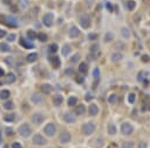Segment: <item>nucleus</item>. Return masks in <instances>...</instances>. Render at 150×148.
Masks as SVG:
<instances>
[{"mask_svg":"<svg viewBox=\"0 0 150 148\" xmlns=\"http://www.w3.org/2000/svg\"><path fill=\"white\" fill-rule=\"evenodd\" d=\"M4 75H5V71H4L3 68H0V77H3Z\"/></svg>","mask_w":150,"mask_h":148,"instance_id":"obj_54","label":"nucleus"},{"mask_svg":"<svg viewBox=\"0 0 150 148\" xmlns=\"http://www.w3.org/2000/svg\"><path fill=\"white\" fill-rule=\"evenodd\" d=\"M76 81L79 82L80 84H81V83H82V82H83V79H82V78H80V77H77V78H76Z\"/></svg>","mask_w":150,"mask_h":148,"instance_id":"obj_56","label":"nucleus"},{"mask_svg":"<svg viewBox=\"0 0 150 148\" xmlns=\"http://www.w3.org/2000/svg\"><path fill=\"white\" fill-rule=\"evenodd\" d=\"M134 142L132 141H126L122 143V148H134Z\"/></svg>","mask_w":150,"mask_h":148,"instance_id":"obj_35","label":"nucleus"},{"mask_svg":"<svg viewBox=\"0 0 150 148\" xmlns=\"http://www.w3.org/2000/svg\"><path fill=\"white\" fill-rule=\"evenodd\" d=\"M75 106H76V107H75V114L76 115H81L86 112V106L83 105V104H77V105H75Z\"/></svg>","mask_w":150,"mask_h":148,"instance_id":"obj_15","label":"nucleus"},{"mask_svg":"<svg viewBox=\"0 0 150 148\" xmlns=\"http://www.w3.org/2000/svg\"><path fill=\"white\" fill-rule=\"evenodd\" d=\"M121 35H122L123 39L128 40L129 37H130V30H129L127 27H122L121 28Z\"/></svg>","mask_w":150,"mask_h":148,"instance_id":"obj_22","label":"nucleus"},{"mask_svg":"<svg viewBox=\"0 0 150 148\" xmlns=\"http://www.w3.org/2000/svg\"><path fill=\"white\" fill-rule=\"evenodd\" d=\"M12 130H11V128H6V134L7 135H12Z\"/></svg>","mask_w":150,"mask_h":148,"instance_id":"obj_50","label":"nucleus"},{"mask_svg":"<svg viewBox=\"0 0 150 148\" xmlns=\"http://www.w3.org/2000/svg\"><path fill=\"white\" fill-rule=\"evenodd\" d=\"M87 70H88V65H87V63H80L79 64V71L81 73H86L87 72Z\"/></svg>","mask_w":150,"mask_h":148,"instance_id":"obj_28","label":"nucleus"},{"mask_svg":"<svg viewBox=\"0 0 150 148\" xmlns=\"http://www.w3.org/2000/svg\"><path fill=\"white\" fill-rule=\"evenodd\" d=\"M79 61H80V54H75L73 57L71 58L72 63H76V62H79Z\"/></svg>","mask_w":150,"mask_h":148,"instance_id":"obj_41","label":"nucleus"},{"mask_svg":"<svg viewBox=\"0 0 150 148\" xmlns=\"http://www.w3.org/2000/svg\"><path fill=\"white\" fill-rule=\"evenodd\" d=\"M1 18L3 19H0V21L4 22L5 24H7V26H9L12 28L18 27V22H16L15 18H13V16H5V15H3Z\"/></svg>","mask_w":150,"mask_h":148,"instance_id":"obj_4","label":"nucleus"},{"mask_svg":"<svg viewBox=\"0 0 150 148\" xmlns=\"http://www.w3.org/2000/svg\"><path fill=\"white\" fill-rule=\"evenodd\" d=\"M88 113L89 115H96L98 113V107L97 105H95V104H90V106H89L88 109Z\"/></svg>","mask_w":150,"mask_h":148,"instance_id":"obj_18","label":"nucleus"},{"mask_svg":"<svg viewBox=\"0 0 150 148\" xmlns=\"http://www.w3.org/2000/svg\"><path fill=\"white\" fill-rule=\"evenodd\" d=\"M4 107H5L6 110H9V111H11V110L14 107V104H13L12 102H5V104H4Z\"/></svg>","mask_w":150,"mask_h":148,"instance_id":"obj_37","label":"nucleus"},{"mask_svg":"<svg viewBox=\"0 0 150 148\" xmlns=\"http://www.w3.org/2000/svg\"><path fill=\"white\" fill-rule=\"evenodd\" d=\"M63 102V97L61 94H55V96L53 97V104L55 106H60Z\"/></svg>","mask_w":150,"mask_h":148,"instance_id":"obj_17","label":"nucleus"},{"mask_svg":"<svg viewBox=\"0 0 150 148\" xmlns=\"http://www.w3.org/2000/svg\"><path fill=\"white\" fill-rule=\"evenodd\" d=\"M72 72H73V69H66V73H68V75H71Z\"/></svg>","mask_w":150,"mask_h":148,"instance_id":"obj_55","label":"nucleus"},{"mask_svg":"<svg viewBox=\"0 0 150 148\" xmlns=\"http://www.w3.org/2000/svg\"><path fill=\"white\" fill-rule=\"evenodd\" d=\"M114 35L111 32H108L106 35H104V37H103V42H106V43H108V42H110V41H113L114 40Z\"/></svg>","mask_w":150,"mask_h":148,"instance_id":"obj_25","label":"nucleus"},{"mask_svg":"<svg viewBox=\"0 0 150 148\" xmlns=\"http://www.w3.org/2000/svg\"><path fill=\"white\" fill-rule=\"evenodd\" d=\"M43 24L46 26V27H51L53 24V21H54V15L52 13H47L45 16H43Z\"/></svg>","mask_w":150,"mask_h":148,"instance_id":"obj_11","label":"nucleus"},{"mask_svg":"<svg viewBox=\"0 0 150 148\" xmlns=\"http://www.w3.org/2000/svg\"><path fill=\"white\" fill-rule=\"evenodd\" d=\"M135 7H136V3H135L134 0H129L128 1V9L129 11H132Z\"/></svg>","mask_w":150,"mask_h":148,"instance_id":"obj_39","label":"nucleus"},{"mask_svg":"<svg viewBox=\"0 0 150 148\" xmlns=\"http://www.w3.org/2000/svg\"><path fill=\"white\" fill-rule=\"evenodd\" d=\"M49 61H51V63L53 64V67L54 68H59L60 67V64H61L60 58H59L58 56H52V57H49Z\"/></svg>","mask_w":150,"mask_h":148,"instance_id":"obj_20","label":"nucleus"},{"mask_svg":"<svg viewBox=\"0 0 150 148\" xmlns=\"http://www.w3.org/2000/svg\"><path fill=\"white\" fill-rule=\"evenodd\" d=\"M31 102L34 105H38V104L42 103V96L39 93V92H33L31 94Z\"/></svg>","mask_w":150,"mask_h":148,"instance_id":"obj_12","label":"nucleus"},{"mask_svg":"<svg viewBox=\"0 0 150 148\" xmlns=\"http://www.w3.org/2000/svg\"><path fill=\"white\" fill-rule=\"evenodd\" d=\"M116 100H117V96L115 93H111L110 96L108 97V102L110 104H114V103H116Z\"/></svg>","mask_w":150,"mask_h":148,"instance_id":"obj_34","label":"nucleus"},{"mask_svg":"<svg viewBox=\"0 0 150 148\" xmlns=\"http://www.w3.org/2000/svg\"><path fill=\"white\" fill-rule=\"evenodd\" d=\"M11 148H22V145L20 143V142H13Z\"/></svg>","mask_w":150,"mask_h":148,"instance_id":"obj_43","label":"nucleus"},{"mask_svg":"<svg viewBox=\"0 0 150 148\" xmlns=\"http://www.w3.org/2000/svg\"><path fill=\"white\" fill-rule=\"evenodd\" d=\"M19 5H20V7H21L22 9L27 8L28 7V0H19Z\"/></svg>","mask_w":150,"mask_h":148,"instance_id":"obj_36","label":"nucleus"},{"mask_svg":"<svg viewBox=\"0 0 150 148\" xmlns=\"http://www.w3.org/2000/svg\"><path fill=\"white\" fill-rule=\"evenodd\" d=\"M58 48H59V47H58V44H56V43H52V44L49 45V52L54 54V53L58 52Z\"/></svg>","mask_w":150,"mask_h":148,"instance_id":"obj_38","label":"nucleus"},{"mask_svg":"<svg viewBox=\"0 0 150 148\" xmlns=\"http://www.w3.org/2000/svg\"><path fill=\"white\" fill-rule=\"evenodd\" d=\"M134 132V126L129 122H123L121 125V133L123 135H130V134Z\"/></svg>","mask_w":150,"mask_h":148,"instance_id":"obj_6","label":"nucleus"},{"mask_svg":"<svg viewBox=\"0 0 150 148\" xmlns=\"http://www.w3.org/2000/svg\"><path fill=\"white\" fill-rule=\"evenodd\" d=\"M63 121L67 124H74L76 121V114L74 112H66L63 114Z\"/></svg>","mask_w":150,"mask_h":148,"instance_id":"obj_10","label":"nucleus"},{"mask_svg":"<svg viewBox=\"0 0 150 148\" xmlns=\"http://www.w3.org/2000/svg\"><path fill=\"white\" fill-rule=\"evenodd\" d=\"M7 35L6 33V30H4V29H0V39H3V37H5Z\"/></svg>","mask_w":150,"mask_h":148,"instance_id":"obj_46","label":"nucleus"},{"mask_svg":"<svg viewBox=\"0 0 150 148\" xmlns=\"http://www.w3.org/2000/svg\"><path fill=\"white\" fill-rule=\"evenodd\" d=\"M4 120L6 122H13L15 120V114L14 113H7V114L4 115Z\"/></svg>","mask_w":150,"mask_h":148,"instance_id":"obj_21","label":"nucleus"},{"mask_svg":"<svg viewBox=\"0 0 150 148\" xmlns=\"http://www.w3.org/2000/svg\"><path fill=\"white\" fill-rule=\"evenodd\" d=\"M3 3L5 4V5H11V4H12V0H3Z\"/></svg>","mask_w":150,"mask_h":148,"instance_id":"obj_51","label":"nucleus"},{"mask_svg":"<svg viewBox=\"0 0 150 148\" xmlns=\"http://www.w3.org/2000/svg\"><path fill=\"white\" fill-rule=\"evenodd\" d=\"M88 36H89V39H90V40H94V39H96V36H97V35H96V34H94V33H92V34H89Z\"/></svg>","mask_w":150,"mask_h":148,"instance_id":"obj_49","label":"nucleus"},{"mask_svg":"<svg viewBox=\"0 0 150 148\" xmlns=\"http://www.w3.org/2000/svg\"><path fill=\"white\" fill-rule=\"evenodd\" d=\"M128 100H129V103H130V104H134L135 100H136V94H135V93H130L128 96Z\"/></svg>","mask_w":150,"mask_h":148,"instance_id":"obj_40","label":"nucleus"},{"mask_svg":"<svg viewBox=\"0 0 150 148\" xmlns=\"http://www.w3.org/2000/svg\"><path fill=\"white\" fill-rule=\"evenodd\" d=\"M71 139H72L71 133L67 132V131H64V132H62V133L60 134V136H59V142H60L61 145H66L68 142H71Z\"/></svg>","mask_w":150,"mask_h":148,"instance_id":"obj_9","label":"nucleus"},{"mask_svg":"<svg viewBox=\"0 0 150 148\" xmlns=\"http://www.w3.org/2000/svg\"><path fill=\"white\" fill-rule=\"evenodd\" d=\"M0 143H1V133H0Z\"/></svg>","mask_w":150,"mask_h":148,"instance_id":"obj_57","label":"nucleus"},{"mask_svg":"<svg viewBox=\"0 0 150 148\" xmlns=\"http://www.w3.org/2000/svg\"><path fill=\"white\" fill-rule=\"evenodd\" d=\"M80 24H81V27H83L85 29L90 27V24H92V20H90V16L87 14H83L80 16Z\"/></svg>","mask_w":150,"mask_h":148,"instance_id":"obj_7","label":"nucleus"},{"mask_svg":"<svg viewBox=\"0 0 150 148\" xmlns=\"http://www.w3.org/2000/svg\"><path fill=\"white\" fill-rule=\"evenodd\" d=\"M40 90H41V92L45 94H49L51 92H52L53 88H52V85H49V84H42L41 86H40Z\"/></svg>","mask_w":150,"mask_h":148,"instance_id":"obj_14","label":"nucleus"},{"mask_svg":"<svg viewBox=\"0 0 150 148\" xmlns=\"http://www.w3.org/2000/svg\"><path fill=\"white\" fill-rule=\"evenodd\" d=\"M32 142L37 146H45L47 143V139H45V136L38 133V134H34L33 139H32Z\"/></svg>","mask_w":150,"mask_h":148,"instance_id":"obj_5","label":"nucleus"},{"mask_svg":"<svg viewBox=\"0 0 150 148\" xmlns=\"http://www.w3.org/2000/svg\"><path fill=\"white\" fill-rule=\"evenodd\" d=\"M71 53H72L71 44H64L63 48H62V55H63V56H67V55H69Z\"/></svg>","mask_w":150,"mask_h":148,"instance_id":"obj_26","label":"nucleus"},{"mask_svg":"<svg viewBox=\"0 0 150 148\" xmlns=\"http://www.w3.org/2000/svg\"><path fill=\"white\" fill-rule=\"evenodd\" d=\"M142 61H143V62H149L150 57L148 56V55H142Z\"/></svg>","mask_w":150,"mask_h":148,"instance_id":"obj_47","label":"nucleus"},{"mask_svg":"<svg viewBox=\"0 0 150 148\" xmlns=\"http://www.w3.org/2000/svg\"><path fill=\"white\" fill-rule=\"evenodd\" d=\"M31 120L34 125H41L43 122V120H45V115L42 113H40V112H37L31 117Z\"/></svg>","mask_w":150,"mask_h":148,"instance_id":"obj_8","label":"nucleus"},{"mask_svg":"<svg viewBox=\"0 0 150 148\" xmlns=\"http://www.w3.org/2000/svg\"><path fill=\"white\" fill-rule=\"evenodd\" d=\"M9 94H11V92L8 90H1V92H0V99H4V100L8 99Z\"/></svg>","mask_w":150,"mask_h":148,"instance_id":"obj_27","label":"nucleus"},{"mask_svg":"<svg viewBox=\"0 0 150 148\" xmlns=\"http://www.w3.org/2000/svg\"><path fill=\"white\" fill-rule=\"evenodd\" d=\"M43 133L46 134L48 138H52V136L55 135L56 133V126L55 124H53V122H48L46 126L43 127Z\"/></svg>","mask_w":150,"mask_h":148,"instance_id":"obj_3","label":"nucleus"},{"mask_svg":"<svg viewBox=\"0 0 150 148\" xmlns=\"http://www.w3.org/2000/svg\"><path fill=\"white\" fill-rule=\"evenodd\" d=\"M76 103H77V98H76V97H74V96L69 97L68 100H67V104L69 106H75V105H76Z\"/></svg>","mask_w":150,"mask_h":148,"instance_id":"obj_29","label":"nucleus"},{"mask_svg":"<svg viewBox=\"0 0 150 148\" xmlns=\"http://www.w3.org/2000/svg\"><path fill=\"white\" fill-rule=\"evenodd\" d=\"M5 61H6L7 63H9V65H11V64L13 63V60H12V58H6V60H5Z\"/></svg>","mask_w":150,"mask_h":148,"instance_id":"obj_53","label":"nucleus"},{"mask_svg":"<svg viewBox=\"0 0 150 148\" xmlns=\"http://www.w3.org/2000/svg\"><path fill=\"white\" fill-rule=\"evenodd\" d=\"M18 132L22 138H28V136L32 134V127L29 126L27 122H24V124H21L19 126Z\"/></svg>","mask_w":150,"mask_h":148,"instance_id":"obj_1","label":"nucleus"},{"mask_svg":"<svg viewBox=\"0 0 150 148\" xmlns=\"http://www.w3.org/2000/svg\"><path fill=\"white\" fill-rule=\"evenodd\" d=\"M147 147H148V145L145 141H141L138 143V148H147Z\"/></svg>","mask_w":150,"mask_h":148,"instance_id":"obj_45","label":"nucleus"},{"mask_svg":"<svg viewBox=\"0 0 150 148\" xmlns=\"http://www.w3.org/2000/svg\"><path fill=\"white\" fill-rule=\"evenodd\" d=\"M79 35H80L79 28H77L76 26L71 27V29H69V37H71V39H75V37H77Z\"/></svg>","mask_w":150,"mask_h":148,"instance_id":"obj_13","label":"nucleus"},{"mask_svg":"<svg viewBox=\"0 0 150 148\" xmlns=\"http://www.w3.org/2000/svg\"><path fill=\"white\" fill-rule=\"evenodd\" d=\"M0 50L1 52H5V53H8L11 50V47H9L7 43H1L0 44Z\"/></svg>","mask_w":150,"mask_h":148,"instance_id":"obj_31","label":"nucleus"},{"mask_svg":"<svg viewBox=\"0 0 150 148\" xmlns=\"http://www.w3.org/2000/svg\"><path fill=\"white\" fill-rule=\"evenodd\" d=\"M37 37L39 39V41H41V42H45V41H47V35L45 33H40V34H38L37 35Z\"/></svg>","mask_w":150,"mask_h":148,"instance_id":"obj_33","label":"nucleus"},{"mask_svg":"<svg viewBox=\"0 0 150 148\" xmlns=\"http://www.w3.org/2000/svg\"><path fill=\"white\" fill-rule=\"evenodd\" d=\"M95 0H86V3H87V6L88 7H90L93 5V3H94Z\"/></svg>","mask_w":150,"mask_h":148,"instance_id":"obj_48","label":"nucleus"},{"mask_svg":"<svg viewBox=\"0 0 150 148\" xmlns=\"http://www.w3.org/2000/svg\"><path fill=\"white\" fill-rule=\"evenodd\" d=\"M37 35H38V34L35 33L34 30H32V29L27 30V36H28V39H31V40L37 39Z\"/></svg>","mask_w":150,"mask_h":148,"instance_id":"obj_32","label":"nucleus"},{"mask_svg":"<svg viewBox=\"0 0 150 148\" xmlns=\"http://www.w3.org/2000/svg\"><path fill=\"white\" fill-rule=\"evenodd\" d=\"M38 58V54L37 53H32V54L27 55V61L28 62H35Z\"/></svg>","mask_w":150,"mask_h":148,"instance_id":"obj_30","label":"nucleus"},{"mask_svg":"<svg viewBox=\"0 0 150 148\" xmlns=\"http://www.w3.org/2000/svg\"><path fill=\"white\" fill-rule=\"evenodd\" d=\"M98 76H100V70H98V68H95L93 70V77L94 78H98Z\"/></svg>","mask_w":150,"mask_h":148,"instance_id":"obj_42","label":"nucleus"},{"mask_svg":"<svg viewBox=\"0 0 150 148\" xmlns=\"http://www.w3.org/2000/svg\"><path fill=\"white\" fill-rule=\"evenodd\" d=\"M16 81V77L14 73H7L6 76V83H8V84H12V83H14V82Z\"/></svg>","mask_w":150,"mask_h":148,"instance_id":"obj_24","label":"nucleus"},{"mask_svg":"<svg viewBox=\"0 0 150 148\" xmlns=\"http://www.w3.org/2000/svg\"><path fill=\"white\" fill-rule=\"evenodd\" d=\"M20 44L24 47V48L26 49H32L34 48V44L32 42H28L27 40H25V39H20Z\"/></svg>","mask_w":150,"mask_h":148,"instance_id":"obj_19","label":"nucleus"},{"mask_svg":"<svg viewBox=\"0 0 150 148\" xmlns=\"http://www.w3.org/2000/svg\"><path fill=\"white\" fill-rule=\"evenodd\" d=\"M108 133L110 134V135H114V134H116L117 130H116V126L114 125V122H109L108 124Z\"/></svg>","mask_w":150,"mask_h":148,"instance_id":"obj_23","label":"nucleus"},{"mask_svg":"<svg viewBox=\"0 0 150 148\" xmlns=\"http://www.w3.org/2000/svg\"><path fill=\"white\" fill-rule=\"evenodd\" d=\"M15 34H11V35H8V36H7V40H8L9 42H13V41H14V40H15Z\"/></svg>","mask_w":150,"mask_h":148,"instance_id":"obj_44","label":"nucleus"},{"mask_svg":"<svg viewBox=\"0 0 150 148\" xmlns=\"http://www.w3.org/2000/svg\"><path fill=\"white\" fill-rule=\"evenodd\" d=\"M95 130H96V125L94 122H86L81 127L83 135H90V134H93L95 132Z\"/></svg>","mask_w":150,"mask_h":148,"instance_id":"obj_2","label":"nucleus"},{"mask_svg":"<svg viewBox=\"0 0 150 148\" xmlns=\"http://www.w3.org/2000/svg\"><path fill=\"white\" fill-rule=\"evenodd\" d=\"M96 50H97V44H94L92 47V52H96Z\"/></svg>","mask_w":150,"mask_h":148,"instance_id":"obj_52","label":"nucleus"},{"mask_svg":"<svg viewBox=\"0 0 150 148\" xmlns=\"http://www.w3.org/2000/svg\"><path fill=\"white\" fill-rule=\"evenodd\" d=\"M111 61L113 62H120V61L123 58V54L122 53H120V52H115L111 54Z\"/></svg>","mask_w":150,"mask_h":148,"instance_id":"obj_16","label":"nucleus"}]
</instances>
